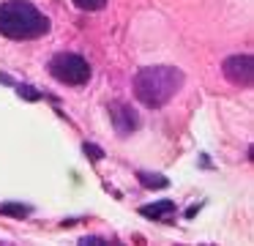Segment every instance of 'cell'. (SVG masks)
I'll return each instance as SVG.
<instances>
[{
	"mask_svg": "<svg viewBox=\"0 0 254 246\" xmlns=\"http://www.w3.org/2000/svg\"><path fill=\"white\" fill-rule=\"evenodd\" d=\"M183 87V71L175 66H148L134 74V96L150 109L164 107Z\"/></svg>",
	"mask_w": 254,
	"mask_h": 246,
	"instance_id": "1",
	"label": "cell"
},
{
	"mask_svg": "<svg viewBox=\"0 0 254 246\" xmlns=\"http://www.w3.org/2000/svg\"><path fill=\"white\" fill-rule=\"evenodd\" d=\"M50 33V19L28 0H6L0 3V36L14 41H30Z\"/></svg>",
	"mask_w": 254,
	"mask_h": 246,
	"instance_id": "2",
	"label": "cell"
},
{
	"mask_svg": "<svg viewBox=\"0 0 254 246\" xmlns=\"http://www.w3.org/2000/svg\"><path fill=\"white\" fill-rule=\"evenodd\" d=\"M50 74L63 85H85L90 80V66L82 55L74 52H58L50 60Z\"/></svg>",
	"mask_w": 254,
	"mask_h": 246,
	"instance_id": "3",
	"label": "cell"
},
{
	"mask_svg": "<svg viewBox=\"0 0 254 246\" xmlns=\"http://www.w3.org/2000/svg\"><path fill=\"white\" fill-rule=\"evenodd\" d=\"M221 71H224V77L232 82V85H238V87H252V82H254V60H252V55H232V58L224 60Z\"/></svg>",
	"mask_w": 254,
	"mask_h": 246,
	"instance_id": "4",
	"label": "cell"
},
{
	"mask_svg": "<svg viewBox=\"0 0 254 246\" xmlns=\"http://www.w3.org/2000/svg\"><path fill=\"white\" fill-rule=\"evenodd\" d=\"M110 112H112V123H115V131H118L121 137L131 134V131L139 126V118L134 115L131 107H126V104H112Z\"/></svg>",
	"mask_w": 254,
	"mask_h": 246,
	"instance_id": "5",
	"label": "cell"
},
{
	"mask_svg": "<svg viewBox=\"0 0 254 246\" xmlns=\"http://www.w3.org/2000/svg\"><path fill=\"white\" fill-rule=\"evenodd\" d=\"M139 213L156 219V222H170V219L175 216V202L172 200H159V202H153V205H142Z\"/></svg>",
	"mask_w": 254,
	"mask_h": 246,
	"instance_id": "6",
	"label": "cell"
},
{
	"mask_svg": "<svg viewBox=\"0 0 254 246\" xmlns=\"http://www.w3.org/2000/svg\"><path fill=\"white\" fill-rule=\"evenodd\" d=\"M139 180H142V186H153V189H164L170 183L164 175H148V172H139Z\"/></svg>",
	"mask_w": 254,
	"mask_h": 246,
	"instance_id": "7",
	"label": "cell"
},
{
	"mask_svg": "<svg viewBox=\"0 0 254 246\" xmlns=\"http://www.w3.org/2000/svg\"><path fill=\"white\" fill-rule=\"evenodd\" d=\"M71 3L82 11H101L107 5V0H71Z\"/></svg>",
	"mask_w": 254,
	"mask_h": 246,
	"instance_id": "8",
	"label": "cell"
},
{
	"mask_svg": "<svg viewBox=\"0 0 254 246\" xmlns=\"http://www.w3.org/2000/svg\"><path fill=\"white\" fill-rule=\"evenodd\" d=\"M0 213H11V216H28V205H0Z\"/></svg>",
	"mask_w": 254,
	"mask_h": 246,
	"instance_id": "9",
	"label": "cell"
},
{
	"mask_svg": "<svg viewBox=\"0 0 254 246\" xmlns=\"http://www.w3.org/2000/svg\"><path fill=\"white\" fill-rule=\"evenodd\" d=\"M85 153H90V159H93V162H99V159H101V148L88 145V142H85Z\"/></svg>",
	"mask_w": 254,
	"mask_h": 246,
	"instance_id": "10",
	"label": "cell"
},
{
	"mask_svg": "<svg viewBox=\"0 0 254 246\" xmlns=\"http://www.w3.org/2000/svg\"><path fill=\"white\" fill-rule=\"evenodd\" d=\"M79 244H82V246H101V244H107V241L104 238H82V241H79Z\"/></svg>",
	"mask_w": 254,
	"mask_h": 246,
	"instance_id": "11",
	"label": "cell"
}]
</instances>
